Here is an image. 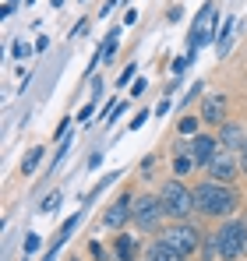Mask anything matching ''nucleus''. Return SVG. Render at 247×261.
<instances>
[{"label":"nucleus","instance_id":"obj_13","mask_svg":"<svg viewBox=\"0 0 247 261\" xmlns=\"http://www.w3.org/2000/svg\"><path fill=\"white\" fill-rule=\"evenodd\" d=\"M117 254H120V261H138V254H134V237L131 233L117 237Z\"/></svg>","mask_w":247,"mask_h":261},{"label":"nucleus","instance_id":"obj_23","mask_svg":"<svg viewBox=\"0 0 247 261\" xmlns=\"http://www.w3.org/2000/svg\"><path fill=\"white\" fill-rule=\"evenodd\" d=\"M57 251H60V244H53V247L46 251V258H42V261H57Z\"/></svg>","mask_w":247,"mask_h":261},{"label":"nucleus","instance_id":"obj_2","mask_svg":"<svg viewBox=\"0 0 247 261\" xmlns=\"http://www.w3.org/2000/svg\"><path fill=\"white\" fill-rule=\"evenodd\" d=\"M215 237V254L223 261H237L247 251V222H223V229L212 233Z\"/></svg>","mask_w":247,"mask_h":261},{"label":"nucleus","instance_id":"obj_24","mask_svg":"<svg viewBox=\"0 0 247 261\" xmlns=\"http://www.w3.org/2000/svg\"><path fill=\"white\" fill-rule=\"evenodd\" d=\"M240 166H244V173H247V148H244V159H240Z\"/></svg>","mask_w":247,"mask_h":261},{"label":"nucleus","instance_id":"obj_4","mask_svg":"<svg viewBox=\"0 0 247 261\" xmlns=\"http://www.w3.org/2000/svg\"><path fill=\"white\" fill-rule=\"evenodd\" d=\"M163 240L177 251V254H194L198 247H202V229L198 226H191V222H180V226H173V229H166Z\"/></svg>","mask_w":247,"mask_h":261},{"label":"nucleus","instance_id":"obj_15","mask_svg":"<svg viewBox=\"0 0 247 261\" xmlns=\"http://www.w3.org/2000/svg\"><path fill=\"white\" fill-rule=\"evenodd\" d=\"M39 159H42V148H29V155L21 159V173L29 176L32 170H36V166H39Z\"/></svg>","mask_w":247,"mask_h":261},{"label":"nucleus","instance_id":"obj_8","mask_svg":"<svg viewBox=\"0 0 247 261\" xmlns=\"http://www.w3.org/2000/svg\"><path fill=\"white\" fill-rule=\"evenodd\" d=\"M208 176H212L215 184H230V180L237 176V163H233V155H230L226 148L212 155V163H208Z\"/></svg>","mask_w":247,"mask_h":261},{"label":"nucleus","instance_id":"obj_16","mask_svg":"<svg viewBox=\"0 0 247 261\" xmlns=\"http://www.w3.org/2000/svg\"><path fill=\"white\" fill-rule=\"evenodd\" d=\"M233 25H237L233 18H230V21H223V32H219V39H215V46H219V57H223V53H226V46H230V32H233Z\"/></svg>","mask_w":247,"mask_h":261},{"label":"nucleus","instance_id":"obj_18","mask_svg":"<svg viewBox=\"0 0 247 261\" xmlns=\"http://www.w3.org/2000/svg\"><path fill=\"white\" fill-rule=\"evenodd\" d=\"M57 205H60V194H57V191H53V194H46V198H42V212H57Z\"/></svg>","mask_w":247,"mask_h":261},{"label":"nucleus","instance_id":"obj_25","mask_svg":"<svg viewBox=\"0 0 247 261\" xmlns=\"http://www.w3.org/2000/svg\"><path fill=\"white\" fill-rule=\"evenodd\" d=\"M60 4H64V0H53V7H60Z\"/></svg>","mask_w":247,"mask_h":261},{"label":"nucleus","instance_id":"obj_6","mask_svg":"<svg viewBox=\"0 0 247 261\" xmlns=\"http://www.w3.org/2000/svg\"><path fill=\"white\" fill-rule=\"evenodd\" d=\"M166 208H163V198H138V205H134V222L141 226V229H156L159 222H163Z\"/></svg>","mask_w":247,"mask_h":261},{"label":"nucleus","instance_id":"obj_1","mask_svg":"<svg viewBox=\"0 0 247 261\" xmlns=\"http://www.w3.org/2000/svg\"><path fill=\"white\" fill-rule=\"evenodd\" d=\"M191 194H194V208L208 219H223V216H233L237 212V194L230 191V184L208 180V184H198Z\"/></svg>","mask_w":247,"mask_h":261},{"label":"nucleus","instance_id":"obj_5","mask_svg":"<svg viewBox=\"0 0 247 261\" xmlns=\"http://www.w3.org/2000/svg\"><path fill=\"white\" fill-rule=\"evenodd\" d=\"M215 21H219V11H215V4H205L202 11H198V18H194V25H191V49L198 53L205 43L212 39H219L215 36Z\"/></svg>","mask_w":247,"mask_h":261},{"label":"nucleus","instance_id":"obj_14","mask_svg":"<svg viewBox=\"0 0 247 261\" xmlns=\"http://www.w3.org/2000/svg\"><path fill=\"white\" fill-rule=\"evenodd\" d=\"M82 216H85V212H78V216H71V219H67V222L60 226V233H57V240H53V244H64V240H67V237H71V233H75V229L82 226Z\"/></svg>","mask_w":247,"mask_h":261},{"label":"nucleus","instance_id":"obj_20","mask_svg":"<svg viewBox=\"0 0 247 261\" xmlns=\"http://www.w3.org/2000/svg\"><path fill=\"white\" fill-rule=\"evenodd\" d=\"M32 251H39V237H36V233L25 237V254H32Z\"/></svg>","mask_w":247,"mask_h":261},{"label":"nucleus","instance_id":"obj_21","mask_svg":"<svg viewBox=\"0 0 247 261\" xmlns=\"http://www.w3.org/2000/svg\"><path fill=\"white\" fill-rule=\"evenodd\" d=\"M11 53H14V57H29V46H25V43H14V46H11Z\"/></svg>","mask_w":247,"mask_h":261},{"label":"nucleus","instance_id":"obj_9","mask_svg":"<svg viewBox=\"0 0 247 261\" xmlns=\"http://www.w3.org/2000/svg\"><path fill=\"white\" fill-rule=\"evenodd\" d=\"M127 219H134V208H131V198L124 194L120 201H113L110 208H106V216H103V222H106V229H120Z\"/></svg>","mask_w":247,"mask_h":261},{"label":"nucleus","instance_id":"obj_11","mask_svg":"<svg viewBox=\"0 0 247 261\" xmlns=\"http://www.w3.org/2000/svg\"><path fill=\"white\" fill-rule=\"evenodd\" d=\"M202 120H205V124H226V120H223V95H208L205 99Z\"/></svg>","mask_w":247,"mask_h":261},{"label":"nucleus","instance_id":"obj_17","mask_svg":"<svg viewBox=\"0 0 247 261\" xmlns=\"http://www.w3.org/2000/svg\"><path fill=\"white\" fill-rule=\"evenodd\" d=\"M173 170H177V173H191V170H194V159H191V155H177Z\"/></svg>","mask_w":247,"mask_h":261},{"label":"nucleus","instance_id":"obj_12","mask_svg":"<svg viewBox=\"0 0 247 261\" xmlns=\"http://www.w3.org/2000/svg\"><path fill=\"white\" fill-rule=\"evenodd\" d=\"M149 261H184V254H177L166 240H156V244L149 247Z\"/></svg>","mask_w":247,"mask_h":261},{"label":"nucleus","instance_id":"obj_22","mask_svg":"<svg viewBox=\"0 0 247 261\" xmlns=\"http://www.w3.org/2000/svg\"><path fill=\"white\" fill-rule=\"evenodd\" d=\"M145 120H149V113H138V117L131 120V130H138V127H141V124H145Z\"/></svg>","mask_w":247,"mask_h":261},{"label":"nucleus","instance_id":"obj_7","mask_svg":"<svg viewBox=\"0 0 247 261\" xmlns=\"http://www.w3.org/2000/svg\"><path fill=\"white\" fill-rule=\"evenodd\" d=\"M180 148L194 159V166H208V163H212V155L219 152L215 138H208V134H194V141H191V145H180Z\"/></svg>","mask_w":247,"mask_h":261},{"label":"nucleus","instance_id":"obj_10","mask_svg":"<svg viewBox=\"0 0 247 261\" xmlns=\"http://www.w3.org/2000/svg\"><path fill=\"white\" fill-rule=\"evenodd\" d=\"M223 148H226V152H244L247 148V134L237 120H226V124H223Z\"/></svg>","mask_w":247,"mask_h":261},{"label":"nucleus","instance_id":"obj_19","mask_svg":"<svg viewBox=\"0 0 247 261\" xmlns=\"http://www.w3.org/2000/svg\"><path fill=\"white\" fill-rule=\"evenodd\" d=\"M194 127H198L194 117H184V120H180V134H194Z\"/></svg>","mask_w":247,"mask_h":261},{"label":"nucleus","instance_id":"obj_3","mask_svg":"<svg viewBox=\"0 0 247 261\" xmlns=\"http://www.w3.org/2000/svg\"><path fill=\"white\" fill-rule=\"evenodd\" d=\"M159 198H163L166 216H173V219H187L191 208H194V194H191L180 180H166V187H163Z\"/></svg>","mask_w":247,"mask_h":261}]
</instances>
